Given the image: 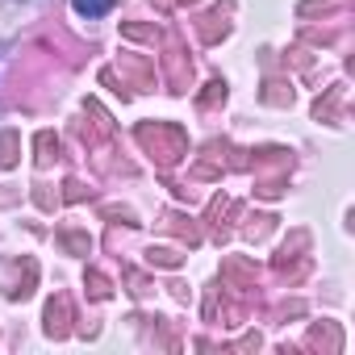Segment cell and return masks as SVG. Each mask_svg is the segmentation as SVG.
<instances>
[{
    "instance_id": "obj_1",
    "label": "cell",
    "mask_w": 355,
    "mask_h": 355,
    "mask_svg": "<svg viewBox=\"0 0 355 355\" xmlns=\"http://www.w3.org/2000/svg\"><path fill=\"white\" fill-rule=\"evenodd\" d=\"M71 9H76L80 17H88V21H96V17H105V13L113 9V0H71Z\"/></svg>"
}]
</instances>
